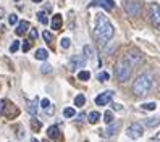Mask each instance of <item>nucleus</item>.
<instances>
[{"label":"nucleus","mask_w":160,"mask_h":142,"mask_svg":"<svg viewBox=\"0 0 160 142\" xmlns=\"http://www.w3.org/2000/svg\"><path fill=\"white\" fill-rule=\"evenodd\" d=\"M113 24L108 21V18L103 15L96 16V23H94V36L100 45H105L112 37H113Z\"/></svg>","instance_id":"1"},{"label":"nucleus","mask_w":160,"mask_h":142,"mask_svg":"<svg viewBox=\"0 0 160 142\" xmlns=\"http://www.w3.org/2000/svg\"><path fill=\"white\" fill-rule=\"evenodd\" d=\"M152 89V76L149 73H142L134 79L133 84V94L136 97H142L146 94H149V91Z\"/></svg>","instance_id":"2"},{"label":"nucleus","mask_w":160,"mask_h":142,"mask_svg":"<svg viewBox=\"0 0 160 142\" xmlns=\"http://www.w3.org/2000/svg\"><path fill=\"white\" fill-rule=\"evenodd\" d=\"M115 78L120 82H126L131 78V66L125 60H121L115 65Z\"/></svg>","instance_id":"3"},{"label":"nucleus","mask_w":160,"mask_h":142,"mask_svg":"<svg viewBox=\"0 0 160 142\" xmlns=\"http://www.w3.org/2000/svg\"><path fill=\"white\" fill-rule=\"evenodd\" d=\"M123 8H125V12H126L129 16H139L141 12H142L141 2H138V0H125Z\"/></svg>","instance_id":"4"},{"label":"nucleus","mask_w":160,"mask_h":142,"mask_svg":"<svg viewBox=\"0 0 160 142\" xmlns=\"http://www.w3.org/2000/svg\"><path fill=\"white\" fill-rule=\"evenodd\" d=\"M149 18L155 27H160V5L152 2L149 5Z\"/></svg>","instance_id":"5"},{"label":"nucleus","mask_w":160,"mask_h":142,"mask_svg":"<svg viewBox=\"0 0 160 142\" xmlns=\"http://www.w3.org/2000/svg\"><path fill=\"white\" fill-rule=\"evenodd\" d=\"M129 66H136L141 63V60H142V53H141L139 50H129L126 55H125V58H123Z\"/></svg>","instance_id":"6"},{"label":"nucleus","mask_w":160,"mask_h":142,"mask_svg":"<svg viewBox=\"0 0 160 142\" xmlns=\"http://www.w3.org/2000/svg\"><path fill=\"white\" fill-rule=\"evenodd\" d=\"M126 134H128V137H131V139H139L141 136L144 134L142 125H139V123H133V125H129L128 129H126Z\"/></svg>","instance_id":"7"},{"label":"nucleus","mask_w":160,"mask_h":142,"mask_svg":"<svg viewBox=\"0 0 160 142\" xmlns=\"http://www.w3.org/2000/svg\"><path fill=\"white\" fill-rule=\"evenodd\" d=\"M84 65H86V56L84 55H73L70 58V70L71 71H76V70L82 68Z\"/></svg>","instance_id":"8"},{"label":"nucleus","mask_w":160,"mask_h":142,"mask_svg":"<svg viewBox=\"0 0 160 142\" xmlns=\"http://www.w3.org/2000/svg\"><path fill=\"white\" fill-rule=\"evenodd\" d=\"M112 99H113V92L112 91H107V92H102L100 95L96 97V105H108V102H112Z\"/></svg>","instance_id":"9"},{"label":"nucleus","mask_w":160,"mask_h":142,"mask_svg":"<svg viewBox=\"0 0 160 142\" xmlns=\"http://www.w3.org/2000/svg\"><path fill=\"white\" fill-rule=\"evenodd\" d=\"M47 136H49L50 139H53L55 142H62L63 140V136H62V132L57 126H50L49 129H47Z\"/></svg>","instance_id":"10"},{"label":"nucleus","mask_w":160,"mask_h":142,"mask_svg":"<svg viewBox=\"0 0 160 142\" xmlns=\"http://www.w3.org/2000/svg\"><path fill=\"white\" fill-rule=\"evenodd\" d=\"M102 7V8H105V10H112L113 8V0H94V2L91 3V7Z\"/></svg>","instance_id":"11"},{"label":"nucleus","mask_w":160,"mask_h":142,"mask_svg":"<svg viewBox=\"0 0 160 142\" xmlns=\"http://www.w3.org/2000/svg\"><path fill=\"white\" fill-rule=\"evenodd\" d=\"M52 29H55V31H58V29H62V24H63V18H62V15L60 13H57V15H53V18H52Z\"/></svg>","instance_id":"12"},{"label":"nucleus","mask_w":160,"mask_h":142,"mask_svg":"<svg viewBox=\"0 0 160 142\" xmlns=\"http://www.w3.org/2000/svg\"><path fill=\"white\" fill-rule=\"evenodd\" d=\"M28 29H29V23H28V21H20V23H18V27H16V34L18 36H23V34H26V31Z\"/></svg>","instance_id":"13"},{"label":"nucleus","mask_w":160,"mask_h":142,"mask_svg":"<svg viewBox=\"0 0 160 142\" xmlns=\"http://www.w3.org/2000/svg\"><path fill=\"white\" fill-rule=\"evenodd\" d=\"M118 128H120V125H112V126H108L107 129H103L105 132H100V134H102V136H105V137H112V136H115V134H117Z\"/></svg>","instance_id":"14"},{"label":"nucleus","mask_w":160,"mask_h":142,"mask_svg":"<svg viewBox=\"0 0 160 142\" xmlns=\"http://www.w3.org/2000/svg\"><path fill=\"white\" fill-rule=\"evenodd\" d=\"M26 110L31 113V115H37V99H34L32 102H28Z\"/></svg>","instance_id":"15"},{"label":"nucleus","mask_w":160,"mask_h":142,"mask_svg":"<svg viewBox=\"0 0 160 142\" xmlns=\"http://www.w3.org/2000/svg\"><path fill=\"white\" fill-rule=\"evenodd\" d=\"M34 56H36L37 60H47V58H49V52H47L45 49H37L36 53H34Z\"/></svg>","instance_id":"16"},{"label":"nucleus","mask_w":160,"mask_h":142,"mask_svg":"<svg viewBox=\"0 0 160 142\" xmlns=\"http://www.w3.org/2000/svg\"><path fill=\"white\" fill-rule=\"evenodd\" d=\"M99 120H100V113H99V111H91V113H89L88 121L91 123V125H97Z\"/></svg>","instance_id":"17"},{"label":"nucleus","mask_w":160,"mask_h":142,"mask_svg":"<svg viewBox=\"0 0 160 142\" xmlns=\"http://www.w3.org/2000/svg\"><path fill=\"white\" fill-rule=\"evenodd\" d=\"M84 103H86V97L82 95V94H79V95H76V99H74V105L82 108L84 107Z\"/></svg>","instance_id":"18"},{"label":"nucleus","mask_w":160,"mask_h":142,"mask_svg":"<svg viewBox=\"0 0 160 142\" xmlns=\"http://www.w3.org/2000/svg\"><path fill=\"white\" fill-rule=\"evenodd\" d=\"M103 121H105L107 125H112V123H113V113L107 110L105 113H103Z\"/></svg>","instance_id":"19"},{"label":"nucleus","mask_w":160,"mask_h":142,"mask_svg":"<svg viewBox=\"0 0 160 142\" xmlns=\"http://www.w3.org/2000/svg\"><path fill=\"white\" fill-rule=\"evenodd\" d=\"M37 20H39L44 26H45V24H49V18H47L45 12H39V13H37Z\"/></svg>","instance_id":"20"},{"label":"nucleus","mask_w":160,"mask_h":142,"mask_svg":"<svg viewBox=\"0 0 160 142\" xmlns=\"http://www.w3.org/2000/svg\"><path fill=\"white\" fill-rule=\"evenodd\" d=\"M141 108H142V110H150V111H154V110L157 108V103H155V102H149V103H142V105H141Z\"/></svg>","instance_id":"21"},{"label":"nucleus","mask_w":160,"mask_h":142,"mask_svg":"<svg viewBox=\"0 0 160 142\" xmlns=\"http://www.w3.org/2000/svg\"><path fill=\"white\" fill-rule=\"evenodd\" d=\"M74 115H76L74 108H70V107H68V108H65V110H63V116H65V118H73Z\"/></svg>","instance_id":"22"},{"label":"nucleus","mask_w":160,"mask_h":142,"mask_svg":"<svg viewBox=\"0 0 160 142\" xmlns=\"http://www.w3.org/2000/svg\"><path fill=\"white\" fill-rule=\"evenodd\" d=\"M31 126H32L34 131H39V129L42 128V123H41L39 120H36V118H31Z\"/></svg>","instance_id":"23"},{"label":"nucleus","mask_w":160,"mask_h":142,"mask_svg":"<svg viewBox=\"0 0 160 142\" xmlns=\"http://www.w3.org/2000/svg\"><path fill=\"white\" fill-rule=\"evenodd\" d=\"M82 53H84L86 58H91V56H92V47L91 45H84L82 47Z\"/></svg>","instance_id":"24"},{"label":"nucleus","mask_w":160,"mask_h":142,"mask_svg":"<svg viewBox=\"0 0 160 142\" xmlns=\"http://www.w3.org/2000/svg\"><path fill=\"white\" fill-rule=\"evenodd\" d=\"M78 78H79L81 81H89V78H91V73H89V71H79Z\"/></svg>","instance_id":"25"},{"label":"nucleus","mask_w":160,"mask_h":142,"mask_svg":"<svg viewBox=\"0 0 160 142\" xmlns=\"http://www.w3.org/2000/svg\"><path fill=\"white\" fill-rule=\"evenodd\" d=\"M146 125L149 128H154L157 125H160V118H154V120H146Z\"/></svg>","instance_id":"26"},{"label":"nucleus","mask_w":160,"mask_h":142,"mask_svg":"<svg viewBox=\"0 0 160 142\" xmlns=\"http://www.w3.org/2000/svg\"><path fill=\"white\" fill-rule=\"evenodd\" d=\"M97 79H99L100 82H103V81H107V79H110V74H108L107 71H102V73H99V76H97Z\"/></svg>","instance_id":"27"},{"label":"nucleus","mask_w":160,"mask_h":142,"mask_svg":"<svg viewBox=\"0 0 160 142\" xmlns=\"http://www.w3.org/2000/svg\"><path fill=\"white\" fill-rule=\"evenodd\" d=\"M70 44H71V42H70V39H68V37H63V39L60 41V45L63 47V49H68V47H70Z\"/></svg>","instance_id":"28"},{"label":"nucleus","mask_w":160,"mask_h":142,"mask_svg":"<svg viewBox=\"0 0 160 142\" xmlns=\"http://www.w3.org/2000/svg\"><path fill=\"white\" fill-rule=\"evenodd\" d=\"M50 105H52V103H50V100H49V99H42V100H41V107H42V110L49 108Z\"/></svg>","instance_id":"29"},{"label":"nucleus","mask_w":160,"mask_h":142,"mask_svg":"<svg viewBox=\"0 0 160 142\" xmlns=\"http://www.w3.org/2000/svg\"><path fill=\"white\" fill-rule=\"evenodd\" d=\"M18 49H20V41H15L12 44V47H10V52H16Z\"/></svg>","instance_id":"30"},{"label":"nucleus","mask_w":160,"mask_h":142,"mask_svg":"<svg viewBox=\"0 0 160 142\" xmlns=\"http://www.w3.org/2000/svg\"><path fill=\"white\" fill-rule=\"evenodd\" d=\"M42 36H44V39H45L47 42H49V44L52 42V34H50L49 31H44V34H42Z\"/></svg>","instance_id":"31"},{"label":"nucleus","mask_w":160,"mask_h":142,"mask_svg":"<svg viewBox=\"0 0 160 142\" xmlns=\"http://www.w3.org/2000/svg\"><path fill=\"white\" fill-rule=\"evenodd\" d=\"M8 23H10V24H16V23H18V16H16V15H10V18H8Z\"/></svg>","instance_id":"32"},{"label":"nucleus","mask_w":160,"mask_h":142,"mask_svg":"<svg viewBox=\"0 0 160 142\" xmlns=\"http://www.w3.org/2000/svg\"><path fill=\"white\" fill-rule=\"evenodd\" d=\"M41 71H42V73H50V71H52V68H50V65H42V68H41Z\"/></svg>","instance_id":"33"},{"label":"nucleus","mask_w":160,"mask_h":142,"mask_svg":"<svg viewBox=\"0 0 160 142\" xmlns=\"http://www.w3.org/2000/svg\"><path fill=\"white\" fill-rule=\"evenodd\" d=\"M112 108L115 111H120V110H123V105H120V103H112Z\"/></svg>","instance_id":"34"},{"label":"nucleus","mask_w":160,"mask_h":142,"mask_svg":"<svg viewBox=\"0 0 160 142\" xmlns=\"http://www.w3.org/2000/svg\"><path fill=\"white\" fill-rule=\"evenodd\" d=\"M29 37H31V39L34 41L36 39V37H37V31L34 29V27H31V31H29Z\"/></svg>","instance_id":"35"},{"label":"nucleus","mask_w":160,"mask_h":142,"mask_svg":"<svg viewBox=\"0 0 160 142\" xmlns=\"http://www.w3.org/2000/svg\"><path fill=\"white\" fill-rule=\"evenodd\" d=\"M44 111L47 113V115H53V111H55V107H53V105H50L49 108H45Z\"/></svg>","instance_id":"36"},{"label":"nucleus","mask_w":160,"mask_h":142,"mask_svg":"<svg viewBox=\"0 0 160 142\" xmlns=\"http://www.w3.org/2000/svg\"><path fill=\"white\" fill-rule=\"evenodd\" d=\"M5 103H7L5 100H0V115H3V111H5V110H3V108H5Z\"/></svg>","instance_id":"37"},{"label":"nucleus","mask_w":160,"mask_h":142,"mask_svg":"<svg viewBox=\"0 0 160 142\" xmlns=\"http://www.w3.org/2000/svg\"><path fill=\"white\" fill-rule=\"evenodd\" d=\"M29 50V42H24L23 44V52H28Z\"/></svg>","instance_id":"38"},{"label":"nucleus","mask_w":160,"mask_h":142,"mask_svg":"<svg viewBox=\"0 0 160 142\" xmlns=\"http://www.w3.org/2000/svg\"><path fill=\"white\" fill-rule=\"evenodd\" d=\"M155 140H158V142H160V132H158V134H155Z\"/></svg>","instance_id":"39"},{"label":"nucleus","mask_w":160,"mask_h":142,"mask_svg":"<svg viewBox=\"0 0 160 142\" xmlns=\"http://www.w3.org/2000/svg\"><path fill=\"white\" fill-rule=\"evenodd\" d=\"M0 18H3V8H0Z\"/></svg>","instance_id":"40"},{"label":"nucleus","mask_w":160,"mask_h":142,"mask_svg":"<svg viewBox=\"0 0 160 142\" xmlns=\"http://www.w3.org/2000/svg\"><path fill=\"white\" fill-rule=\"evenodd\" d=\"M32 2H36V3H41V2H42V0H32Z\"/></svg>","instance_id":"41"},{"label":"nucleus","mask_w":160,"mask_h":142,"mask_svg":"<svg viewBox=\"0 0 160 142\" xmlns=\"http://www.w3.org/2000/svg\"><path fill=\"white\" fill-rule=\"evenodd\" d=\"M31 142H39V140H37V139H31Z\"/></svg>","instance_id":"42"},{"label":"nucleus","mask_w":160,"mask_h":142,"mask_svg":"<svg viewBox=\"0 0 160 142\" xmlns=\"http://www.w3.org/2000/svg\"><path fill=\"white\" fill-rule=\"evenodd\" d=\"M16 2H18V0H16Z\"/></svg>","instance_id":"43"}]
</instances>
